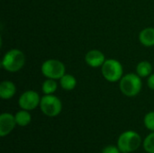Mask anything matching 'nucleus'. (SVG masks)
I'll return each mask as SVG.
<instances>
[{"instance_id":"obj_3","label":"nucleus","mask_w":154,"mask_h":153,"mask_svg":"<svg viewBox=\"0 0 154 153\" xmlns=\"http://www.w3.org/2000/svg\"><path fill=\"white\" fill-rule=\"evenodd\" d=\"M101 72L106 80L111 83L120 81L123 78L124 68L120 61L115 59L106 60L105 63L101 67Z\"/></svg>"},{"instance_id":"obj_7","label":"nucleus","mask_w":154,"mask_h":153,"mask_svg":"<svg viewBox=\"0 0 154 153\" xmlns=\"http://www.w3.org/2000/svg\"><path fill=\"white\" fill-rule=\"evenodd\" d=\"M40 102L41 97L39 94L33 90H27L23 92L18 99V105L21 109L27 111L34 110L38 106H40Z\"/></svg>"},{"instance_id":"obj_5","label":"nucleus","mask_w":154,"mask_h":153,"mask_svg":"<svg viewBox=\"0 0 154 153\" xmlns=\"http://www.w3.org/2000/svg\"><path fill=\"white\" fill-rule=\"evenodd\" d=\"M41 71L46 78L57 80L66 74V68L61 61L55 59H50L42 63Z\"/></svg>"},{"instance_id":"obj_12","label":"nucleus","mask_w":154,"mask_h":153,"mask_svg":"<svg viewBox=\"0 0 154 153\" xmlns=\"http://www.w3.org/2000/svg\"><path fill=\"white\" fill-rule=\"evenodd\" d=\"M60 85L62 87V89L70 91L73 90L77 86V79L74 76L70 74H64L60 78Z\"/></svg>"},{"instance_id":"obj_1","label":"nucleus","mask_w":154,"mask_h":153,"mask_svg":"<svg viewBox=\"0 0 154 153\" xmlns=\"http://www.w3.org/2000/svg\"><path fill=\"white\" fill-rule=\"evenodd\" d=\"M143 81L137 73H128L124 75L119 81L120 91L128 97L136 96L142 90Z\"/></svg>"},{"instance_id":"obj_15","label":"nucleus","mask_w":154,"mask_h":153,"mask_svg":"<svg viewBox=\"0 0 154 153\" xmlns=\"http://www.w3.org/2000/svg\"><path fill=\"white\" fill-rule=\"evenodd\" d=\"M58 84L55 79L47 78L43 81L42 86V90L44 93V95H52L57 90Z\"/></svg>"},{"instance_id":"obj_20","label":"nucleus","mask_w":154,"mask_h":153,"mask_svg":"<svg viewBox=\"0 0 154 153\" xmlns=\"http://www.w3.org/2000/svg\"><path fill=\"white\" fill-rule=\"evenodd\" d=\"M122 153H131V152H122Z\"/></svg>"},{"instance_id":"obj_16","label":"nucleus","mask_w":154,"mask_h":153,"mask_svg":"<svg viewBox=\"0 0 154 153\" xmlns=\"http://www.w3.org/2000/svg\"><path fill=\"white\" fill-rule=\"evenodd\" d=\"M143 148L148 153H154V132L150 133L144 140Z\"/></svg>"},{"instance_id":"obj_19","label":"nucleus","mask_w":154,"mask_h":153,"mask_svg":"<svg viewBox=\"0 0 154 153\" xmlns=\"http://www.w3.org/2000/svg\"><path fill=\"white\" fill-rule=\"evenodd\" d=\"M147 85L149 87L150 89L154 90V73L151 74L148 78V80H147Z\"/></svg>"},{"instance_id":"obj_10","label":"nucleus","mask_w":154,"mask_h":153,"mask_svg":"<svg viewBox=\"0 0 154 153\" xmlns=\"http://www.w3.org/2000/svg\"><path fill=\"white\" fill-rule=\"evenodd\" d=\"M16 93V87L10 80H4L0 83V97L4 100L11 99Z\"/></svg>"},{"instance_id":"obj_14","label":"nucleus","mask_w":154,"mask_h":153,"mask_svg":"<svg viewBox=\"0 0 154 153\" xmlns=\"http://www.w3.org/2000/svg\"><path fill=\"white\" fill-rule=\"evenodd\" d=\"M152 67L149 61H146V60L141 61L136 66V73L141 78L149 77L152 74Z\"/></svg>"},{"instance_id":"obj_6","label":"nucleus","mask_w":154,"mask_h":153,"mask_svg":"<svg viewBox=\"0 0 154 153\" xmlns=\"http://www.w3.org/2000/svg\"><path fill=\"white\" fill-rule=\"evenodd\" d=\"M41 111L49 117L59 115L62 110V103L60 98L53 95H45L41 98Z\"/></svg>"},{"instance_id":"obj_17","label":"nucleus","mask_w":154,"mask_h":153,"mask_svg":"<svg viewBox=\"0 0 154 153\" xmlns=\"http://www.w3.org/2000/svg\"><path fill=\"white\" fill-rule=\"evenodd\" d=\"M144 125L152 132H154V112H150L144 116Z\"/></svg>"},{"instance_id":"obj_18","label":"nucleus","mask_w":154,"mask_h":153,"mask_svg":"<svg viewBox=\"0 0 154 153\" xmlns=\"http://www.w3.org/2000/svg\"><path fill=\"white\" fill-rule=\"evenodd\" d=\"M121 151L119 150L118 147H116L114 145H108L105 147L101 153H120Z\"/></svg>"},{"instance_id":"obj_8","label":"nucleus","mask_w":154,"mask_h":153,"mask_svg":"<svg viewBox=\"0 0 154 153\" xmlns=\"http://www.w3.org/2000/svg\"><path fill=\"white\" fill-rule=\"evenodd\" d=\"M15 117L9 113H4L0 115V136L8 135L15 127Z\"/></svg>"},{"instance_id":"obj_4","label":"nucleus","mask_w":154,"mask_h":153,"mask_svg":"<svg viewBox=\"0 0 154 153\" xmlns=\"http://www.w3.org/2000/svg\"><path fill=\"white\" fill-rule=\"evenodd\" d=\"M141 142V136L136 132L126 131L119 136L117 147L121 152H133L140 147Z\"/></svg>"},{"instance_id":"obj_13","label":"nucleus","mask_w":154,"mask_h":153,"mask_svg":"<svg viewBox=\"0 0 154 153\" xmlns=\"http://www.w3.org/2000/svg\"><path fill=\"white\" fill-rule=\"evenodd\" d=\"M14 117H15L16 124L19 125V126H22V127H24V126L28 125L31 123V120H32V116H31L29 111L23 110V109L18 111L15 114Z\"/></svg>"},{"instance_id":"obj_9","label":"nucleus","mask_w":154,"mask_h":153,"mask_svg":"<svg viewBox=\"0 0 154 153\" xmlns=\"http://www.w3.org/2000/svg\"><path fill=\"white\" fill-rule=\"evenodd\" d=\"M85 61L91 68H99L105 63L106 57L99 50H90L85 56Z\"/></svg>"},{"instance_id":"obj_2","label":"nucleus","mask_w":154,"mask_h":153,"mask_svg":"<svg viewBox=\"0 0 154 153\" xmlns=\"http://www.w3.org/2000/svg\"><path fill=\"white\" fill-rule=\"evenodd\" d=\"M25 64V55L18 49H12L5 52L2 59L1 66L8 72H17Z\"/></svg>"},{"instance_id":"obj_11","label":"nucleus","mask_w":154,"mask_h":153,"mask_svg":"<svg viewBox=\"0 0 154 153\" xmlns=\"http://www.w3.org/2000/svg\"><path fill=\"white\" fill-rule=\"evenodd\" d=\"M140 42L145 47L154 46V28L147 27L141 31L139 34Z\"/></svg>"}]
</instances>
